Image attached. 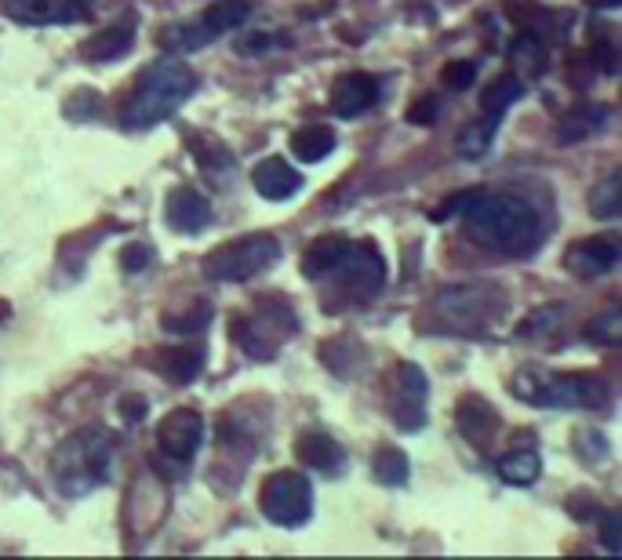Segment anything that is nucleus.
<instances>
[{"label": "nucleus", "mask_w": 622, "mask_h": 560, "mask_svg": "<svg viewBox=\"0 0 622 560\" xmlns=\"http://www.w3.org/2000/svg\"><path fill=\"white\" fill-rule=\"evenodd\" d=\"M466 222V233L488 252L524 259L543 244V219L532 200L521 194H488L477 189V197L459 216Z\"/></svg>", "instance_id": "obj_1"}, {"label": "nucleus", "mask_w": 622, "mask_h": 560, "mask_svg": "<svg viewBox=\"0 0 622 560\" xmlns=\"http://www.w3.org/2000/svg\"><path fill=\"white\" fill-rule=\"evenodd\" d=\"M194 91H197V74L186 63H178V58L153 63L146 74L139 77V85L124 106V128L150 131L164 124L167 117L183 110Z\"/></svg>", "instance_id": "obj_2"}, {"label": "nucleus", "mask_w": 622, "mask_h": 560, "mask_svg": "<svg viewBox=\"0 0 622 560\" xmlns=\"http://www.w3.org/2000/svg\"><path fill=\"white\" fill-rule=\"evenodd\" d=\"M513 393L535 408H582L608 411L612 408V386L590 372H546V367H524L513 375Z\"/></svg>", "instance_id": "obj_3"}, {"label": "nucleus", "mask_w": 622, "mask_h": 560, "mask_svg": "<svg viewBox=\"0 0 622 560\" xmlns=\"http://www.w3.org/2000/svg\"><path fill=\"white\" fill-rule=\"evenodd\" d=\"M113 470V437L106 430H80L66 437L52 455L55 487L66 498L91 495L95 487L110 481Z\"/></svg>", "instance_id": "obj_4"}, {"label": "nucleus", "mask_w": 622, "mask_h": 560, "mask_svg": "<svg viewBox=\"0 0 622 560\" xmlns=\"http://www.w3.org/2000/svg\"><path fill=\"white\" fill-rule=\"evenodd\" d=\"M502 309H506V299L495 284H459V288L440 292L434 303V314L445 331H462V336L484 331L492 320H499Z\"/></svg>", "instance_id": "obj_5"}, {"label": "nucleus", "mask_w": 622, "mask_h": 560, "mask_svg": "<svg viewBox=\"0 0 622 560\" xmlns=\"http://www.w3.org/2000/svg\"><path fill=\"white\" fill-rule=\"evenodd\" d=\"M281 259V241L270 233H251V237H237V241L215 248L205 259V277L219 281V284H241L266 273L273 262Z\"/></svg>", "instance_id": "obj_6"}, {"label": "nucleus", "mask_w": 622, "mask_h": 560, "mask_svg": "<svg viewBox=\"0 0 622 560\" xmlns=\"http://www.w3.org/2000/svg\"><path fill=\"white\" fill-rule=\"evenodd\" d=\"M292 336H295V314L284 299L259 303L244 320L233 325L237 345H241L248 356H255V361H273Z\"/></svg>", "instance_id": "obj_7"}, {"label": "nucleus", "mask_w": 622, "mask_h": 560, "mask_svg": "<svg viewBox=\"0 0 622 560\" xmlns=\"http://www.w3.org/2000/svg\"><path fill=\"white\" fill-rule=\"evenodd\" d=\"M259 509L262 517L277 524V528H288V531L303 528V524L314 517V484L295 470H277L262 484Z\"/></svg>", "instance_id": "obj_8"}, {"label": "nucleus", "mask_w": 622, "mask_h": 560, "mask_svg": "<svg viewBox=\"0 0 622 560\" xmlns=\"http://www.w3.org/2000/svg\"><path fill=\"white\" fill-rule=\"evenodd\" d=\"M325 281H331L346 295H353V299H368V295L382 292V284H386V262H382L375 244L346 241L339 262L325 273Z\"/></svg>", "instance_id": "obj_9"}, {"label": "nucleus", "mask_w": 622, "mask_h": 560, "mask_svg": "<svg viewBox=\"0 0 622 560\" xmlns=\"http://www.w3.org/2000/svg\"><path fill=\"white\" fill-rule=\"evenodd\" d=\"M200 444H205V419L194 408H175L167 411L157 426V451L167 470H186L197 459Z\"/></svg>", "instance_id": "obj_10"}, {"label": "nucleus", "mask_w": 622, "mask_h": 560, "mask_svg": "<svg viewBox=\"0 0 622 560\" xmlns=\"http://www.w3.org/2000/svg\"><path fill=\"white\" fill-rule=\"evenodd\" d=\"M426 372L412 361L397 364V378H393V397H390V411L397 430L404 433H418L426 426Z\"/></svg>", "instance_id": "obj_11"}, {"label": "nucleus", "mask_w": 622, "mask_h": 560, "mask_svg": "<svg viewBox=\"0 0 622 560\" xmlns=\"http://www.w3.org/2000/svg\"><path fill=\"white\" fill-rule=\"evenodd\" d=\"M0 15L19 26H77L91 19L88 0H0Z\"/></svg>", "instance_id": "obj_12"}, {"label": "nucleus", "mask_w": 622, "mask_h": 560, "mask_svg": "<svg viewBox=\"0 0 622 560\" xmlns=\"http://www.w3.org/2000/svg\"><path fill=\"white\" fill-rule=\"evenodd\" d=\"M164 222L186 237L205 233L211 226V200L194 186H175L164 200Z\"/></svg>", "instance_id": "obj_13"}, {"label": "nucleus", "mask_w": 622, "mask_h": 560, "mask_svg": "<svg viewBox=\"0 0 622 560\" xmlns=\"http://www.w3.org/2000/svg\"><path fill=\"white\" fill-rule=\"evenodd\" d=\"M379 95H382V85L372 74H342L331 88V113L342 117V121H353V117L372 110Z\"/></svg>", "instance_id": "obj_14"}, {"label": "nucleus", "mask_w": 622, "mask_h": 560, "mask_svg": "<svg viewBox=\"0 0 622 560\" xmlns=\"http://www.w3.org/2000/svg\"><path fill=\"white\" fill-rule=\"evenodd\" d=\"M619 241L615 237H590V241H579L568 252V270L576 273L579 281H593V277H608L619 266Z\"/></svg>", "instance_id": "obj_15"}, {"label": "nucleus", "mask_w": 622, "mask_h": 560, "mask_svg": "<svg viewBox=\"0 0 622 560\" xmlns=\"http://www.w3.org/2000/svg\"><path fill=\"white\" fill-rule=\"evenodd\" d=\"M295 455L306 470L325 473V476H342L346 470V448L335 437L320 430H306L295 437Z\"/></svg>", "instance_id": "obj_16"}, {"label": "nucleus", "mask_w": 622, "mask_h": 560, "mask_svg": "<svg viewBox=\"0 0 622 560\" xmlns=\"http://www.w3.org/2000/svg\"><path fill=\"white\" fill-rule=\"evenodd\" d=\"M251 186L259 189V197L281 205V200H292L298 189H303V175H298L284 157H266L251 168Z\"/></svg>", "instance_id": "obj_17"}, {"label": "nucleus", "mask_w": 622, "mask_h": 560, "mask_svg": "<svg viewBox=\"0 0 622 560\" xmlns=\"http://www.w3.org/2000/svg\"><path fill=\"white\" fill-rule=\"evenodd\" d=\"M456 422H459L462 437L473 440V444H484V440L499 430V415H495V408L484 397H462Z\"/></svg>", "instance_id": "obj_18"}, {"label": "nucleus", "mask_w": 622, "mask_h": 560, "mask_svg": "<svg viewBox=\"0 0 622 560\" xmlns=\"http://www.w3.org/2000/svg\"><path fill=\"white\" fill-rule=\"evenodd\" d=\"M292 157L303 161V164H320L328 157V153H335V146H339V135L328 128V124H309L303 131H295L292 135Z\"/></svg>", "instance_id": "obj_19"}, {"label": "nucleus", "mask_w": 622, "mask_h": 560, "mask_svg": "<svg viewBox=\"0 0 622 560\" xmlns=\"http://www.w3.org/2000/svg\"><path fill=\"white\" fill-rule=\"evenodd\" d=\"M153 367H157L167 383L186 386V383H194L200 375V367H205V350H186V345L183 350H161Z\"/></svg>", "instance_id": "obj_20"}, {"label": "nucleus", "mask_w": 622, "mask_h": 560, "mask_svg": "<svg viewBox=\"0 0 622 560\" xmlns=\"http://www.w3.org/2000/svg\"><path fill=\"white\" fill-rule=\"evenodd\" d=\"M251 11H255L251 0H215V4H208L200 26H205L211 33V41H215V37H222V33L241 30L244 22L251 19Z\"/></svg>", "instance_id": "obj_21"}, {"label": "nucleus", "mask_w": 622, "mask_h": 560, "mask_svg": "<svg viewBox=\"0 0 622 560\" xmlns=\"http://www.w3.org/2000/svg\"><path fill=\"white\" fill-rule=\"evenodd\" d=\"M495 473H499V481H506L513 487H528V484L539 481L543 459H539V451H528V448L510 451V455H502L495 462Z\"/></svg>", "instance_id": "obj_22"}, {"label": "nucleus", "mask_w": 622, "mask_h": 560, "mask_svg": "<svg viewBox=\"0 0 622 560\" xmlns=\"http://www.w3.org/2000/svg\"><path fill=\"white\" fill-rule=\"evenodd\" d=\"M608 121H612V113H608L604 106H579V110L565 113L557 139L560 142H582V139L597 135V131H604Z\"/></svg>", "instance_id": "obj_23"}, {"label": "nucleus", "mask_w": 622, "mask_h": 560, "mask_svg": "<svg viewBox=\"0 0 622 560\" xmlns=\"http://www.w3.org/2000/svg\"><path fill=\"white\" fill-rule=\"evenodd\" d=\"M521 95H524V85L513 74H502V77H495L492 85L484 88V95H481V110H484V117H506V110L510 106H517L521 102Z\"/></svg>", "instance_id": "obj_24"}, {"label": "nucleus", "mask_w": 622, "mask_h": 560, "mask_svg": "<svg viewBox=\"0 0 622 560\" xmlns=\"http://www.w3.org/2000/svg\"><path fill=\"white\" fill-rule=\"evenodd\" d=\"M342 248H346V237H317L303 255V273L309 281H325V273L339 262Z\"/></svg>", "instance_id": "obj_25"}, {"label": "nucleus", "mask_w": 622, "mask_h": 560, "mask_svg": "<svg viewBox=\"0 0 622 560\" xmlns=\"http://www.w3.org/2000/svg\"><path fill=\"white\" fill-rule=\"evenodd\" d=\"M372 473H375L379 484L401 487V484H408L412 462H408V455H404L401 448H379L375 451V462H372Z\"/></svg>", "instance_id": "obj_26"}, {"label": "nucleus", "mask_w": 622, "mask_h": 560, "mask_svg": "<svg viewBox=\"0 0 622 560\" xmlns=\"http://www.w3.org/2000/svg\"><path fill=\"white\" fill-rule=\"evenodd\" d=\"M128 52H131V30H106L80 47V55L91 58V63H110V58H121Z\"/></svg>", "instance_id": "obj_27"}, {"label": "nucleus", "mask_w": 622, "mask_h": 560, "mask_svg": "<svg viewBox=\"0 0 622 560\" xmlns=\"http://www.w3.org/2000/svg\"><path fill=\"white\" fill-rule=\"evenodd\" d=\"M495 131H499V117H481V121H473V124L459 135V153H462L466 161L484 157V153L492 150Z\"/></svg>", "instance_id": "obj_28"}, {"label": "nucleus", "mask_w": 622, "mask_h": 560, "mask_svg": "<svg viewBox=\"0 0 622 560\" xmlns=\"http://www.w3.org/2000/svg\"><path fill=\"white\" fill-rule=\"evenodd\" d=\"M590 208H593L597 219H619V211H622V175L619 172H612L604 183L593 186Z\"/></svg>", "instance_id": "obj_29"}, {"label": "nucleus", "mask_w": 622, "mask_h": 560, "mask_svg": "<svg viewBox=\"0 0 622 560\" xmlns=\"http://www.w3.org/2000/svg\"><path fill=\"white\" fill-rule=\"evenodd\" d=\"M586 339H590L593 345H619V339H622V314H619V309L597 317L593 325L586 328Z\"/></svg>", "instance_id": "obj_30"}, {"label": "nucleus", "mask_w": 622, "mask_h": 560, "mask_svg": "<svg viewBox=\"0 0 622 560\" xmlns=\"http://www.w3.org/2000/svg\"><path fill=\"white\" fill-rule=\"evenodd\" d=\"M560 317H565V309H560V306L539 309V314H532V317L521 325V339H539V336H546V331H554V325H557Z\"/></svg>", "instance_id": "obj_31"}, {"label": "nucleus", "mask_w": 622, "mask_h": 560, "mask_svg": "<svg viewBox=\"0 0 622 560\" xmlns=\"http://www.w3.org/2000/svg\"><path fill=\"white\" fill-rule=\"evenodd\" d=\"M477 197V189H459V194H451L448 200H440V205L434 208V222H448V219H459L466 205Z\"/></svg>", "instance_id": "obj_32"}, {"label": "nucleus", "mask_w": 622, "mask_h": 560, "mask_svg": "<svg viewBox=\"0 0 622 560\" xmlns=\"http://www.w3.org/2000/svg\"><path fill=\"white\" fill-rule=\"evenodd\" d=\"M440 80H445L451 91H466L477 80V63H466V58L462 63H451V66H445Z\"/></svg>", "instance_id": "obj_33"}, {"label": "nucleus", "mask_w": 622, "mask_h": 560, "mask_svg": "<svg viewBox=\"0 0 622 560\" xmlns=\"http://www.w3.org/2000/svg\"><path fill=\"white\" fill-rule=\"evenodd\" d=\"M153 259H157V255H153V248L150 244H128L124 248V255H121V262H124V270L128 273H142V270H150L153 266Z\"/></svg>", "instance_id": "obj_34"}, {"label": "nucleus", "mask_w": 622, "mask_h": 560, "mask_svg": "<svg viewBox=\"0 0 622 560\" xmlns=\"http://www.w3.org/2000/svg\"><path fill=\"white\" fill-rule=\"evenodd\" d=\"M601 542H604L608 553H619L622 550V542H619V514H615V509H608V514L601 517Z\"/></svg>", "instance_id": "obj_35"}, {"label": "nucleus", "mask_w": 622, "mask_h": 560, "mask_svg": "<svg viewBox=\"0 0 622 560\" xmlns=\"http://www.w3.org/2000/svg\"><path fill=\"white\" fill-rule=\"evenodd\" d=\"M437 113H440V99H426V102H418L408 110V124H437Z\"/></svg>", "instance_id": "obj_36"}, {"label": "nucleus", "mask_w": 622, "mask_h": 560, "mask_svg": "<svg viewBox=\"0 0 622 560\" xmlns=\"http://www.w3.org/2000/svg\"><path fill=\"white\" fill-rule=\"evenodd\" d=\"M266 47H273V37H270V33H255V37H251V41H241V44H237V52H241V55H255V52H266Z\"/></svg>", "instance_id": "obj_37"}, {"label": "nucleus", "mask_w": 622, "mask_h": 560, "mask_svg": "<svg viewBox=\"0 0 622 560\" xmlns=\"http://www.w3.org/2000/svg\"><path fill=\"white\" fill-rule=\"evenodd\" d=\"M121 408H124V419H131V422H139V419H142V411H146V400L131 397V400H124V404H121Z\"/></svg>", "instance_id": "obj_38"}, {"label": "nucleus", "mask_w": 622, "mask_h": 560, "mask_svg": "<svg viewBox=\"0 0 622 560\" xmlns=\"http://www.w3.org/2000/svg\"><path fill=\"white\" fill-rule=\"evenodd\" d=\"M593 8H604V11H612V8H619V0H590Z\"/></svg>", "instance_id": "obj_39"}]
</instances>
